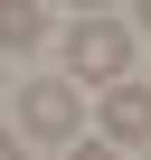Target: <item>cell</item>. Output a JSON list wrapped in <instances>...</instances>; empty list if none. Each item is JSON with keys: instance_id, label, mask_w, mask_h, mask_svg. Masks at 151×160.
<instances>
[{"instance_id": "cell-6", "label": "cell", "mask_w": 151, "mask_h": 160, "mask_svg": "<svg viewBox=\"0 0 151 160\" xmlns=\"http://www.w3.org/2000/svg\"><path fill=\"white\" fill-rule=\"evenodd\" d=\"M0 160H19V132H0Z\"/></svg>"}, {"instance_id": "cell-4", "label": "cell", "mask_w": 151, "mask_h": 160, "mask_svg": "<svg viewBox=\"0 0 151 160\" xmlns=\"http://www.w3.org/2000/svg\"><path fill=\"white\" fill-rule=\"evenodd\" d=\"M38 38H47V10H38V0H0V47L19 57V47H38Z\"/></svg>"}, {"instance_id": "cell-3", "label": "cell", "mask_w": 151, "mask_h": 160, "mask_svg": "<svg viewBox=\"0 0 151 160\" xmlns=\"http://www.w3.org/2000/svg\"><path fill=\"white\" fill-rule=\"evenodd\" d=\"M104 141H151V85L123 75V85L104 94Z\"/></svg>"}, {"instance_id": "cell-7", "label": "cell", "mask_w": 151, "mask_h": 160, "mask_svg": "<svg viewBox=\"0 0 151 160\" xmlns=\"http://www.w3.org/2000/svg\"><path fill=\"white\" fill-rule=\"evenodd\" d=\"M132 28H151V0H142V10H132Z\"/></svg>"}, {"instance_id": "cell-1", "label": "cell", "mask_w": 151, "mask_h": 160, "mask_svg": "<svg viewBox=\"0 0 151 160\" xmlns=\"http://www.w3.org/2000/svg\"><path fill=\"white\" fill-rule=\"evenodd\" d=\"M123 66H132V19H76L66 28V85H123Z\"/></svg>"}, {"instance_id": "cell-2", "label": "cell", "mask_w": 151, "mask_h": 160, "mask_svg": "<svg viewBox=\"0 0 151 160\" xmlns=\"http://www.w3.org/2000/svg\"><path fill=\"white\" fill-rule=\"evenodd\" d=\"M76 122H85V104H76V85H66V75H38V85L19 94V141H85V132H76Z\"/></svg>"}, {"instance_id": "cell-5", "label": "cell", "mask_w": 151, "mask_h": 160, "mask_svg": "<svg viewBox=\"0 0 151 160\" xmlns=\"http://www.w3.org/2000/svg\"><path fill=\"white\" fill-rule=\"evenodd\" d=\"M66 160H123V151H113V141H76Z\"/></svg>"}]
</instances>
